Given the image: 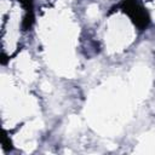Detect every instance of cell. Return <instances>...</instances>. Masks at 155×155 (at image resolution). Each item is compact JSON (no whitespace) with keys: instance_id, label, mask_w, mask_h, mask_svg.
Wrapping results in <instances>:
<instances>
[{"instance_id":"obj_1","label":"cell","mask_w":155,"mask_h":155,"mask_svg":"<svg viewBox=\"0 0 155 155\" xmlns=\"http://www.w3.org/2000/svg\"><path fill=\"white\" fill-rule=\"evenodd\" d=\"M21 2H23V4H30L31 2V0H19Z\"/></svg>"}]
</instances>
